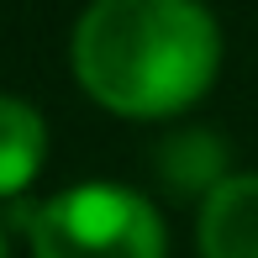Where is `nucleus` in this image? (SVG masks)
<instances>
[{"instance_id":"obj_1","label":"nucleus","mask_w":258,"mask_h":258,"mask_svg":"<svg viewBox=\"0 0 258 258\" xmlns=\"http://www.w3.org/2000/svg\"><path fill=\"white\" fill-rule=\"evenodd\" d=\"M221 69V32L201 0H95L74 27V74L116 116H179Z\"/></svg>"},{"instance_id":"obj_2","label":"nucleus","mask_w":258,"mask_h":258,"mask_svg":"<svg viewBox=\"0 0 258 258\" xmlns=\"http://www.w3.org/2000/svg\"><path fill=\"white\" fill-rule=\"evenodd\" d=\"M27 227L32 258H163V216L126 184H74Z\"/></svg>"},{"instance_id":"obj_3","label":"nucleus","mask_w":258,"mask_h":258,"mask_svg":"<svg viewBox=\"0 0 258 258\" xmlns=\"http://www.w3.org/2000/svg\"><path fill=\"white\" fill-rule=\"evenodd\" d=\"M201 258H258V174H227L201 201Z\"/></svg>"},{"instance_id":"obj_4","label":"nucleus","mask_w":258,"mask_h":258,"mask_svg":"<svg viewBox=\"0 0 258 258\" xmlns=\"http://www.w3.org/2000/svg\"><path fill=\"white\" fill-rule=\"evenodd\" d=\"M48 153V126L27 100L0 95V195H16L37 179Z\"/></svg>"},{"instance_id":"obj_5","label":"nucleus","mask_w":258,"mask_h":258,"mask_svg":"<svg viewBox=\"0 0 258 258\" xmlns=\"http://www.w3.org/2000/svg\"><path fill=\"white\" fill-rule=\"evenodd\" d=\"M227 143H221L216 132H201V126H190V132H174L169 143L158 148V174L169 190L179 195H206L216 190L221 179H227Z\"/></svg>"},{"instance_id":"obj_6","label":"nucleus","mask_w":258,"mask_h":258,"mask_svg":"<svg viewBox=\"0 0 258 258\" xmlns=\"http://www.w3.org/2000/svg\"><path fill=\"white\" fill-rule=\"evenodd\" d=\"M0 258H6V242H0Z\"/></svg>"}]
</instances>
